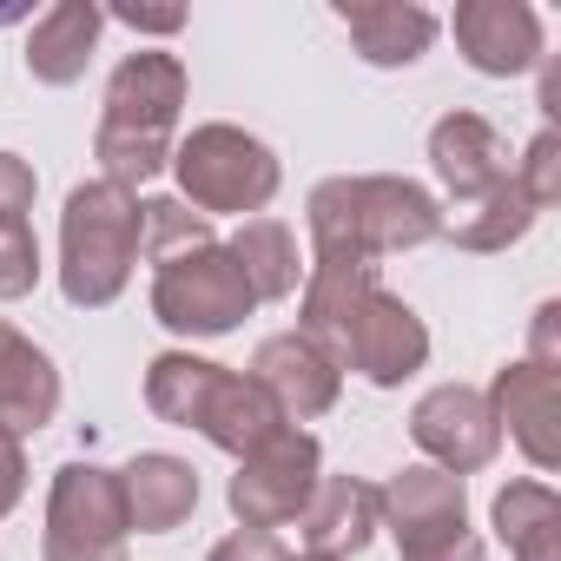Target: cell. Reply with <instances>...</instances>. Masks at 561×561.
<instances>
[{
	"label": "cell",
	"instance_id": "27",
	"mask_svg": "<svg viewBox=\"0 0 561 561\" xmlns=\"http://www.w3.org/2000/svg\"><path fill=\"white\" fill-rule=\"evenodd\" d=\"M34 192H41L34 165L21 152H0V218H27L34 211Z\"/></svg>",
	"mask_w": 561,
	"mask_h": 561
},
{
	"label": "cell",
	"instance_id": "2",
	"mask_svg": "<svg viewBox=\"0 0 561 561\" xmlns=\"http://www.w3.org/2000/svg\"><path fill=\"white\" fill-rule=\"evenodd\" d=\"M185 60L165 47H139L113 67L106 100H100V126H93V159L100 179L139 192L146 179H159L172 165L179 146V113H185Z\"/></svg>",
	"mask_w": 561,
	"mask_h": 561
},
{
	"label": "cell",
	"instance_id": "25",
	"mask_svg": "<svg viewBox=\"0 0 561 561\" xmlns=\"http://www.w3.org/2000/svg\"><path fill=\"white\" fill-rule=\"evenodd\" d=\"M508 179L522 185V198H528L535 211H548V205L561 198V133H554V126H541V133L528 139L522 165H508Z\"/></svg>",
	"mask_w": 561,
	"mask_h": 561
},
{
	"label": "cell",
	"instance_id": "18",
	"mask_svg": "<svg viewBox=\"0 0 561 561\" xmlns=\"http://www.w3.org/2000/svg\"><path fill=\"white\" fill-rule=\"evenodd\" d=\"M60 416V370L54 357L14 331L8 318H0V430H14V436H34Z\"/></svg>",
	"mask_w": 561,
	"mask_h": 561
},
{
	"label": "cell",
	"instance_id": "33",
	"mask_svg": "<svg viewBox=\"0 0 561 561\" xmlns=\"http://www.w3.org/2000/svg\"><path fill=\"white\" fill-rule=\"evenodd\" d=\"M291 561H331V554H291Z\"/></svg>",
	"mask_w": 561,
	"mask_h": 561
},
{
	"label": "cell",
	"instance_id": "22",
	"mask_svg": "<svg viewBox=\"0 0 561 561\" xmlns=\"http://www.w3.org/2000/svg\"><path fill=\"white\" fill-rule=\"evenodd\" d=\"M231 257H238V271H244V285H251L257 305H285L305 285L298 238H291V225H277V218H244L238 238H231Z\"/></svg>",
	"mask_w": 561,
	"mask_h": 561
},
{
	"label": "cell",
	"instance_id": "29",
	"mask_svg": "<svg viewBox=\"0 0 561 561\" xmlns=\"http://www.w3.org/2000/svg\"><path fill=\"white\" fill-rule=\"evenodd\" d=\"M21 495H27V449L14 430H0V522L21 508Z\"/></svg>",
	"mask_w": 561,
	"mask_h": 561
},
{
	"label": "cell",
	"instance_id": "5",
	"mask_svg": "<svg viewBox=\"0 0 561 561\" xmlns=\"http://www.w3.org/2000/svg\"><path fill=\"white\" fill-rule=\"evenodd\" d=\"M172 179H179V198L198 211V218H244V211H264L285 185V165L277 152L244 133V126H225V119H205L192 126L179 146H172Z\"/></svg>",
	"mask_w": 561,
	"mask_h": 561
},
{
	"label": "cell",
	"instance_id": "28",
	"mask_svg": "<svg viewBox=\"0 0 561 561\" xmlns=\"http://www.w3.org/2000/svg\"><path fill=\"white\" fill-rule=\"evenodd\" d=\"M205 561H291V548L277 541L271 528H231Z\"/></svg>",
	"mask_w": 561,
	"mask_h": 561
},
{
	"label": "cell",
	"instance_id": "17",
	"mask_svg": "<svg viewBox=\"0 0 561 561\" xmlns=\"http://www.w3.org/2000/svg\"><path fill=\"white\" fill-rule=\"evenodd\" d=\"M119 502H126V528L172 535L198 508V469L185 456H172V449H139L119 469Z\"/></svg>",
	"mask_w": 561,
	"mask_h": 561
},
{
	"label": "cell",
	"instance_id": "24",
	"mask_svg": "<svg viewBox=\"0 0 561 561\" xmlns=\"http://www.w3.org/2000/svg\"><path fill=\"white\" fill-rule=\"evenodd\" d=\"M41 285V238L34 218H0V305H14Z\"/></svg>",
	"mask_w": 561,
	"mask_h": 561
},
{
	"label": "cell",
	"instance_id": "7",
	"mask_svg": "<svg viewBox=\"0 0 561 561\" xmlns=\"http://www.w3.org/2000/svg\"><path fill=\"white\" fill-rule=\"evenodd\" d=\"M377 522L390 528L397 561H482L462 476H443L430 462H410L377 489Z\"/></svg>",
	"mask_w": 561,
	"mask_h": 561
},
{
	"label": "cell",
	"instance_id": "4",
	"mask_svg": "<svg viewBox=\"0 0 561 561\" xmlns=\"http://www.w3.org/2000/svg\"><path fill=\"white\" fill-rule=\"evenodd\" d=\"M146 251V198L113 185V179H87L67 192L60 211V298L73 311H106L126 285L133 264Z\"/></svg>",
	"mask_w": 561,
	"mask_h": 561
},
{
	"label": "cell",
	"instance_id": "19",
	"mask_svg": "<svg viewBox=\"0 0 561 561\" xmlns=\"http://www.w3.org/2000/svg\"><path fill=\"white\" fill-rule=\"evenodd\" d=\"M298 528H305V554L351 561V554H364L370 535L383 528V522H377V489L357 482V476H318V489H311Z\"/></svg>",
	"mask_w": 561,
	"mask_h": 561
},
{
	"label": "cell",
	"instance_id": "8",
	"mask_svg": "<svg viewBox=\"0 0 561 561\" xmlns=\"http://www.w3.org/2000/svg\"><path fill=\"white\" fill-rule=\"evenodd\" d=\"M126 502H119V469L100 462H67L47 489V528H41V561H126Z\"/></svg>",
	"mask_w": 561,
	"mask_h": 561
},
{
	"label": "cell",
	"instance_id": "15",
	"mask_svg": "<svg viewBox=\"0 0 561 561\" xmlns=\"http://www.w3.org/2000/svg\"><path fill=\"white\" fill-rule=\"evenodd\" d=\"M430 172L456 205H482L495 185H508V139L482 113H443L430 126Z\"/></svg>",
	"mask_w": 561,
	"mask_h": 561
},
{
	"label": "cell",
	"instance_id": "32",
	"mask_svg": "<svg viewBox=\"0 0 561 561\" xmlns=\"http://www.w3.org/2000/svg\"><path fill=\"white\" fill-rule=\"evenodd\" d=\"M535 106H541L548 126L561 119V54H541V100H535Z\"/></svg>",
	"mask_w": 561,
	"mask_h": 561
},
{
	"label": "cell",
	"instance_id": "1",
	"mask_svg": "<svg viewBox=\"0 0 561 561\" xmlns=\"http://www.w3.org/2000/svg\"><path fill=\"white\" fill-rule=\"evenodd\" d=\"M311 225V257H337V264H377L390 251H416L443 238V205L436 192H423L416 179L397 172H344L311 185L305 205Z\"/></svg>",
	"mask_w": 561,
	"mask_h": 561
},
{
	"label": "cell",
	"instance_id": "10",
	"mask_svg": "<svg viewBox=\"0 0 561 561\" xmlns=\"http://www.w3.org/2000/svg\"><path fill=\"white\" fill-rule=\"evenodd\" d=\"M410 443L430 456V469H443V476H476V469L495 462L502 423H495V410H489V397H482L476 383H436V390H423L416 410H410Z\"/></svg>",
	"mask_w": 561,
	"mask_h": 561
},
{
	"label": "cell",
	"instance_id": "20",
	"mask_svg": "<svg viewBox=\"0 0 561 561\" xmlns=\"http://www.w3.org/2000/svg\"><path fill=\"white\" fill-rule=\"evenodd\" d=\"M100 34H106V8H93V0H60V8H47L27 27V73L41 87L87 80V67L100 54Z\"/></svg>",
	"mask_w": 561,
	"mask_h": 561
},
{
	"label": "cell",
	"instance_id": "6",
	"mask_svg": "<svg viewBox=\"0 0 561 561\" xmlns=\"http://www.w3.org/2000/svg\"><path fill=\"white\" fill-rule=\"evenodd\" d=\"M251 311H257V298L244 285L231 244L198 238V244H179V251L152 257V318L172 337H192V344L198 337H231Z\"/></svg>",
	"mask_w": 561,
	"mask_h": 561
},
{
	"label": "cell",
	"instance_id": "26",
	"mask_svg": "<svg viewBox=\"0 0 561 561\" xmlns=\"http://www.w3.org/2000/svg\"><path fill=\"white\" fill-rule=\"evenodd\" d=\"M198 238H211V218H198L185 198H146V244H152V257L179 251V244H198Z\"/></svg>",
	"mask_w": 561,
	"mask_h": 561
},
{
	"label": "cell",
	"instance_id": "30",
	"mask_svg": "<svg viewBox=\"0 0 561 561\" xmlns=\"http://www.w3.org/2000/svg\"><path fill=\"white\" fill-rule=\"evenodd\" d=\"M528 364L561 370V305H554V298L535 305V318H528Z\"/></svg>",
	"mask_w": 561,
	"mask_h": 561
},
{
	"label": "cell",
	"instance_id": "31",
	"mask_svg": "<svg viewBox=\"0 0 561 561\" xmlns=\"http://www.w3.org/2000/svg\"><path fill=\"white\" fill-rule=\"evenodd\" d=\"M106 21H119L133 34H179L185 27V8H113Z\"/></svg>",
	"mask_w": 561,
	"mask_h": 561
},
{
	"label": "cell",
	"instance_id": "12",
	"mask_svg": "<svg viewBox=\"0 0 561 561\" xmlns=\"http://www.w3.org/2000/svg\"><path fill=\"white\" fill-rule=\"evenodd\" d=\"M502 436L535 462V476H554L561 469V370H541L528 357L502 364L495 383L482 390Z\"/></svg>",
	"mask_w": 561,
	"mask_h": 561
},
{
	"label": "cell",
	"instance_id": "11",
	"mask_svg": "<svg viewBox=\"0 0 561 561\" xmlns=\"http://www.w3.org/2000/svg\"><path fill=\"white\" fill-rule=\"evenodd\" d=\"M423 364H430V324H423L397 291H383V285H377V291L357 305L351 331H344L337 370H357L364 383L397 390V383H410Z\"/></svg>",
	"mask_w": 561,
	"mask_h": 561
},
{
	"label": "cell",
	"instance_id": "3",
	"mask_svg": "<svg viewBox=\"0 0 561 561\" xmlns=\"http://www.w3.org/2000/svg\"><path fill=\"white\" fill-rule=\"evenodd\" d=\"M146 410L172 430H198L225 456H244L271 430H285V416L251 383V370H231V364H211L192 351H159L146 364Z\"/></svg>",
	"mask_w": 561,
	"mask_h": 561
},
{
	"label": "cell",
	"instance_id": "21",
	"mask_svg": "<svg viewBox=\"0 0 561 561\" xmlns=\"http://www.w3.org/2000/svg\"><path fill=\"white\" fill-rule=\"evenodd\" d=\"M489 522L508 548V561H561V495L535 476H515L495 489Z\"/></svg>",
	"mask_w": 561,
	"mask_h": 561
},
{
	"label": "cell",
	"instance_id": "13",
	"mask_svg": "<svg viewBox=\"0 0 561 561\" xmlns=\"http://www.w3.org/2000/svg\"><path fill=\"white\" fill-rule=\"evenodd\" d=\"M449 34H456L462 60H469L482 80L535 73L541 54H548L541 14L528 8V0H462V8L449 14Z\"/></svg>",
	"mask_w": 561,
	"mask_h": 561
},
{
	"label": "cell",
	"instance_id": "16",
	"mask_svg": "<svg viewBox=\"0 0 561 561\" xmlns=\"http://www.w3.org/2000/svg\"><path fill=\"white\" fill-rule=\"evenodd\" d=\"M337 21L370 67H416L443 34V21L416 0H337Z\"/></svg>",
	"mask_w": 561,
	"mask_h": 561
},
{
	"label": "cell",
	"instance_id": "14",
	"mask_svg": "<svg viewBox=\"0 0 561 561\" xmlns=\"http://www.w3.org/2000/svg\"><path fill=\"white\" fill-rule=\"evenodd\" d=\"M251 383L277 403V416L298 423V430H305L311 416L337 410V397H344V370H337L331 351H318L305 331H277V337H264L257 357H251Z\"/></svg>",
	"mask_w": 561,
	"mask_h": 561
},
{
	"label": "cell",
	"instance_id": "9",
	"mask_svg": "<svg viewBox=\"0 0 561 561\" xmlns=\"http://www.w3.org/2000/svg\"><path fill=\"white\" fill-rule=\"evenodd\" d=\"M318 476H324V449H318V436L298 430V423H285V430H271L257 449L238 456V476H231L225 502H231L238 528H271V535H277L285 522L305 515Z\"/></svg>",
	"mask_w": 561,
	"mask_h": 561
},
{
	"label": "cell",
	"instance_id": "23",
	"mask_svg": "<svg viewBox=\"0 0 561 561\" xmlns=\"http://www.w3.org/2000/svg\"><path fill=\"white\" fill-rule=\"evenodd\" d=\"M535 205L522 198V185L508 179V185H495L482 205H476V218H462V225H443V238H456L462 251H508V244H522L528 231H535Z\"/></svg>",
	"mask_w": 561,
	"mask_h": 561
}]
</instances>
